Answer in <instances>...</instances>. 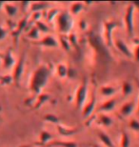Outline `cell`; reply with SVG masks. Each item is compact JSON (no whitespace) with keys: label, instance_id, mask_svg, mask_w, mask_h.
<instances>
[{"label":"cell","instance_id":"cell-1","mask_svg":"<svg viewBox=\"0 0 139 147\" xmlns=\"http://www.w3.org/2000/svg\"><path fill=\"white\" fill-rule=\"evenodd\" d=\"M50 78V69L47 65L38 66L34 70L30 81V90L32 92L34 96H39L42 92L43 88L48 83Z\"/></svg>","mask_w":139,"mask_h":147},{"label":"cell","instance_id":"cell-2","mask_svg":"<svg viewBox=\"0 0 139 147\" xmlns=\"http://www.w3.org/2000/svg\"><path fill=\"white\" fill-rule=\"evenodd\" d=\"M56 28L60 34H68L72 31L73 26V19L70 11H63L58 13L55 18Z\"/></svg>","mask_w":139,"mask_h":147},{"label":"cell","instance_id":"cell-3","mask_svg":"<svg viewBox=\"0 0 139 147\" xmlns=\"http://www.w3.org/2000/svg\"><path fill=\"white\" fill-rule=\"evenodd\" d=\"M89 42H90V45L93 47L97 55H99L103 58H108V59L110 58L111 55L107 48V45L100 39V37L98 36H96V34H91L89 36Z\"/></svg>","mask_w":139,"mask_h":147},{"label":"cell","instance_id":"cell-4","mask_svg":"<svg viewBox=\"0 0 139 147\" xmlns=\"http://www.w3.org/2000/svg\"><path fill=\"white\" fill-rule=\"evenodd\" d=\"M124 22H125V27L127 34L129 36H134V7L132 4L128 6L124 16Z\"/></svg>","mask_w":139,"mask_h":147},{"label":"cell","instance_id":"cell-5","mask_svg":"<svg viewBox=\"0 0 139 147\" xmlns=\"http://www.w3.org/2000/svg\"><path fill=\"white\" fill-rule=\"evenodd\" d=\"M87 98H88V86L87 83L85 82V83L80 84V86L76 90L75 98L76 108L82 110V108L86 104V101H87Z\"/></svg>","mask_w":139,"mask_h":147},{"label":"cell","instance_id":"cell-6","mask_svg":"<svg viewBox=\"0 0 139 147\" xmlns=\"http://www.w3.org/2000/svg\"><path fill=\"white\" fill-rule=\"evenodd\" d=\"M120 26V23L116 21H106L104 23V41L105 44L108 46H111L113 44L112 39V32L114 29Z\"/></svg>","mask_w":139,"mask_h":147},{"label":"cell","instance_id":"cell-7","mask_svg":"<svg viewBox=\"0 0 139 147\" xmlns=\"http://www.w3.org/2000/svg\"><path fill=\"white\" fill-rule=\"evenodd\" d=\"M25 69V57L24 55L20 57L17 60V62L15 63V65L13 67V81L15 83H18L21 79V76L24 73Z\"/></svg>","mask_w":139,"mask_h":147},{"label":"cell","instance_id":"cell-8","mask_svg":"<svg viewBox=\"0 0 139 147\" xmlns=\"http://www.w3.org/2000/svg\"><path fill=\"white\" fill-rule=\"evenodd\" d=\"M113 44H114L115 48H116L123 55H125V57H129V58L134 57V53L130 50L129 46L127 45L122 39H120V38H116L115 40H113Z\"/></svg>","mask_w":139,"mask_h":147},{"label":"cell","instance_id":"cell-9","mask_svg":"<svg viewBox=\"0 0 139 147\" xmlns=\"http://www.w3.org/2000/svg\"><path fill=\"white\" fill-rule=\"evenodd\" d=\"M34 44L43 46V47H47V48H56V47H58L59 45L57 39L52 36H50V34L45 36L42 39L37 41V42H34Z\"/></svg>","mask_w":139,"mask_h":147},{"label":"cell","instance_id":"cell-10","mask_svg":"<svg viewBox=\"0 0 139 147\" xmlns=\"http://www.w3.org/2000/svg\"><path fill=\"white\" fill-rule=\"evenodd\" d=\"M96 107V98L95 96H91V98H90V100L88 102H86V104L84 105V107L82 108V115L84 117H89L93 114V112L94 111Z\"/></svg>","mask_w":139,"mask_h":147},{"label":"cell","instance_id":"cell-11","mask_svg":"<svg viewBox=\"0 0 139 147\" xmlns=\"http://www.w3.org/2000/svg\"><path fill=\"white\" fill-rule=\"evenodd\" d=\"M134 108H135L134 100L126 101L125 103H123L121 105V107L119 109V113L121 114V116H123V117H129L134 113Z\"/></svg>","mask_w":139,"mask_h":147},{"label":"cell","instance_id":"cell-12","mask_svg":"<svg viewBox=\"0 0 139 147\" xmlns=\"http://www.w3.org/2000/svg\"><path fill=\"white\" fill-rule=\"evenodd\" d=\"M14 65H15V59L13 55V53L11 50H8L3 57V68L11 69V67H14Z\"/></svg>","mask_w":139,"mask_h":147},{"label":"cell","instance_id":"cell-13","mask_svg":"<svg viewBox=\"0 0 139 147\" xmlns=\"http://www.w3.org/2000/svg\"><path fill=\"white\" fill-rule=\"evenodd\" d=\"M116 103H117V101L115 98H111V99H109V100H106L99 106L98 112H105V113L111 112L115 108Z\"/></svg>","mask_w":139,"mask_h":147},{"label":"cell","instance_id":"cell-14","mask_svg":"<svg viewBox=\"0 0 139 147\" xmlns=\"http://www.w3.org/2000/svg\"><path fill=\"white\" fill-rule=\"evenodd\" d=\"M56 129H57V132L60 136L63 137H69V136H73V135L76 134L79 131V129L77 128H67L65 126L58 124L56 126Z\"/></svg>","mask_w":139,"mask_h":147},{"label":"cell","instance_id":"cell-15","mask_svg":"<svg viewBox=\"0 0 139 147\" xmlns=\"http://www.w3.org/2000/svg\"><path fill=\"white\" fill-rule=\"evenodd\" d=\"M100 94L103 96H107V98H110V96H112L113 95L117 93V88H115L111 85H104L100 88Z\"/></svg>","mask_w":139,"mask_h":147},{"label":"cell","instance_id":"cell-16","mask_svg":"<svg viewBox=\"0 0 139 147\" xmlns=\"http://www.w3.org/2000/svg\"><path fill=\"white\" fill-rule=\"evenodd\" d=\"M121 93H122L123 98H128L134 93V86L131 82L124 81L121 85Z\"/></svg>","mask_w":139,"mask_h":147},{"label":"cell","instance_id":"cell-17","mask_svg":"<svg viewBox=\"0 0 139 147\" xmlns=\"http://www.w3.org/2000/svg\"><path fill=\"white\" fill-rule=\"evenodd\" d=\"M97 135H98L99 140H101V142L106 147H115L113 142L111 140V137L109 136L108 134H106V133H104V132H102V131H99L98 133H97Z\"/></svg>","mask_w":139,"mask_h":147},{"label":"cell","instance_id":"cell-18","mask_svg":"<svg viewBox=\"0 0 139 147\" xmlns=\"http://www.w3.org/2000/svg\"><path fill=\"white\" fill-rule=\"evenodd\" d=\"M97 121H98L99 124L105 126V127H110V126L112 125V122H113L111 117L104 113H101L97 116Z\"/></svg>","mask_w":139,"mask_h":147},{"label":"cell","instance_id":"cell-19","mask_svg":"<svg viewBox=\"0 0 139 147\" xmlns=\"http://www.w3.org/2000/svg\"><path fill=\"white\" fill-rule=\"evenodd\" d=\"M49 4L47 2H34L31 3L30 6V11L31 13H37V11H42L43 10L48 7Z\"/></svg>","mask_w":139,"mask_h":147},{"label":"cell","instance_id":"cell-20","mask_svg":"<svg viewBox=\"0 0 139 147\" xmlns=\"http://www.w3.org/2000/svg\"><path fill=\"white\" fill-rule=\"evenodd\" d=\"M4 10L9 16L13 17L18 13V7L11 3H4Z\"/></svg>","mask_w":139,"mask_h":147},{"label":"cell","instance_id":"cell-21","mask_svg":"<svg viewBox=\"0 0 139 147\" xmlns=\"http://www.w3.org/2000/svg\"><path fill=\"white\" fill-rule=\"evenodd\" d=\"M28 17H24V18H22L20 21L18 22V24H17V28L15 29V31L13 33V36H18L20 34L22 33V31H24V29L26 28V26L28 25Z\"/></svg>","mask_w":139,"mask_h":147},{"label":"cell","instance_id":"cell-22","mask_svg":"<svg viewBox=\"0 0 139 147\" xmlns=\"http://www.w3.org/2000/svg\"><path fill=\"white\" fill-rule=\"evenodd\" d=\"M84 9V3L82 2H75L73 3L70 9V13L72 16H76Z\"/></svg>","mask_w":139,"mask_h":147},{"label":"cell","instance_id":"cell-23","mask_svg":"<svg viewBox=\"0 0 139 147\" xmlns=\"http://www.w3.org/2000/svg\"><path fill=\"white\" fill-rule=\"evenodd\" d=\"M50 99V96L47 95V94H42L41 93L39 96H38V98L36 99V101H35V104H34V109H38V108H40L44 103H46L47 101H48Z\"/></svg>","mask_w":139,"mask_h":147},{"label":"cell","instance_id":"cell-24","mask_svg":"<svg viewBox=\"0 0 139 147\" xmlns=\"http://www.w3.org/2000/svg\"><path fill=\"white\" fill-rule=\"evenodd\" d=\"M52 140V134L48 131H41L39 134V140L41 144H46L48 143L50 140Z\"/></svg>","mask_w":139,"mask_h":147},{"label":"cell","instance_id":"cell-25","mask_svg":"<svg viewBox=\"0 0 139 147\" xmlns=\"http://www.w3.org/2000/svg\"><path fill=\"white\" fill-rule=\"evenodd\" d=\"M26 36H27V37L29 38V39L37 40V39H39V38H40V33H39V31L36 29V27L34 26V27H32L28 31V33H27Z\"/></svg>","mask_w":139,"mask_h":147},{"label":"cell","instance_id":"cell-26","mask_svg":"<svg viewBox=\"0 0 139 147\" xmlns=\"http://www.w3.org/2000/svg\"><path fill=\"white\" fill-rule=\"evenodd\" d=\"M43 119L45 120L47 122H50V123H54V124H56L58 125L59 123H60V119L56 116L54 114H46L45 116H44Z\"/></svg>","mask_w":139,"mask_h":147},{"label":"cell","instance_id":"cell-27","mask_svg":"<svg viewBox=\"0 0 139 147\" xmlns=\"http://www.w3.org/2000/svg\"><path fill=\"white\" fill-rule=\"evenodd\" d=\"M56 74L59 78H66L68 74V67L64 63H59L56 66Z\"/></svg>","mask_w":139,"mask_h":147},{"label":"cell","instance_id":"cell-28","mask_svg":"<svg viewBox=\"0 0 139 147\" xmlns=\"http://www.w3.org/2000/svg\"><path fill=\"white\" fill-rule=\"evenodd\" d=\"M131 140H130L129 135L126 132H122L120 137V147H130Z\"/></svg>","mask_w":139,"mask_h":147},{"label":"cell","instance_id":"cell-29","mask_svg":"<svg viewBox=\"0 0 139 147\" xmlns=\"http://www.w3.org/2000/svg\"><path fill=\"white\" fill-rule=\"evenodd\" d=\"M51 146H61V147H77V143L75 142H61V140H58V142H54L50 143Z\"/></svg>","mask_w":139,"mask_h":147},{"label":"cell","instance_id":"cell-30","mask_svg":"<svg viewBox=\"0 0 139 147\" xmlns=\"http://www.w3.org/2000/svg\"><path fill=\"white\" fill-rule=\"evenodd\" d=\"M34 26L36 27L37 30L39 31V33L41 32V33H43V34H48L50 32V28L47 26V24H45V23L43 21H41V20H38V21L35 22Z\"/></svg>","mask_w":139,"mask_h":147},{"label":"cell","instance_id":"cell-31","mask_svg":"<svg viewBox=\"0 0 139 147\" xmlns=\"http://www.w3.org/2000/svg\"><path fill=\"white\" fill-rule=\"evenodd\" d=\"M58 13H59L58 10H56V9H51V10L48 11V13H47V20H48L49 22H52V20L56 18Z\"/></svg>","mask_w":139,"mask_h":147},{"label":"cell","instance_id":"cell-32","mask_svg":"<svg viewBox=\"0 0 139 147\" xmlns=\"http://www.w3.org/2000/svg\"><path fill=\"white\" fill-rule=\"evenodd\" d=\"M129 127L134 132H139V120L136 119H132L129 122Z\"/></svg>","mask_w":139,"mask_h":147},{"label":"cell","instance_id":"cell-33","mask_svg":"<svg viewBox=\"0 0 139 147\" xmlns=\"http://www.w3.org/2000/svg\"><path fill=\"white\" fill-rule=\"evenodd\" d=\"M60 44H61V47L63 48L65 51H70L71 50V44H70V41L68 38L66 37H61L60 38Z\"/></svg>","mask_w":139,"mask_h":147},{"label":"cell","instance_id":"cell-34","mask_svg":"<svg viewBox=\"0 0 139 147\" xmlns=\"http://www.w3.org/2000/svg\"><path fill=\"white\" fill-rule=\"evenodd\" d=\"M68 39L70 41V44L71 46H75L76 45V43H77V38H76V36L75 34H71L69 37H68Z\"/></svg>","mask_w":139,"mask_h":147},{"label":"cell","instance_id":"cell-35","mask_svg":"<svg viewBox=\"0 0 139 147\" xmlns=\"http://www.w3.org/2000/svg\"><path fill=\"white\" fill-rule=\"evenodd\" d=\"M77 75V73L73 68H68V74H67V76L71 79L75 78V76Z\"/></svg>","mask_w":139,"mask_h":147},{"label":"cell","instance_id":"cell-36","mask_svg":"<svg viewBox=\"0 0 139 147\" xmlns=\"http://www.w3.org/2000/svg\"><path fill=\"white\" fill-rule=\"evenodd\" d=\"M78 26H79V29H80L81 31H85L86 29L88 28V24H87V21L84 19H81L80 21L78 23Z\"/></svg>","mask_w":139,"mask_h":147},{"label":"cell","instance_id":"cell-37","mask_svg":"<svg viewBox=\"0 0 139 147\" xmlns=\"http://www.w3.org/2000/svg\"><path fill=\"white\" fill-rule=\"evenodd\" d=\"M134 57L136 62L139 63V43L135 46L134 48Z\"/></svg>","mask_w":139,"mask_h":147},{"label":"cell","instance_id":"cell-38","mask_svg":"<svg viewBox=\"0 0 139 147\" xmlns=\"http://www.w3.org/2000/svg\"><path fill=\"white\" fill-rule=\"evenodd\" d=\"M41 16H42V13L41 11H37V13H32V18L34 20V22L35 23L36 21L40 19Z\"/></svg>","mask_w":139,"mask_h":147},{"label":"cell","instance_id":"cell-39","mask_svg":"<svg viewBox=\"0 0 139 147\" xmlns=\"http://www.w3.org/2000/svg\"><path fill=\"white\" fill-rule=\"evenodd\" d=\"M7 34H8L7 30H6V29H4L3 27H1V26H0V41L4 39V38H5L6 36H7Z\"/></svg>","mask_w":139,"mask_h":147},{"label":"cell","instance_id":"cell-40","mask_svg":"<svg viewBox=\"0 0 139 147\" xmlns=\"http://www.w3.org/2000/svg\"><path fill=\"white\" fill-rule=\"evenodd\" d=\"M132 6L134 7V10L136 9V10L139 11V1H138V2H132Z\"/></svg>","mask_w":139,"mask_h":147},{"label":"cell","instance_id":"cell-41","mask_svg":"<svg viewBox=\"0 0 139 147\" xmlns=\"http://www.w3.org/2000/svg\"><path fill=\"white\" fill-rule=\"evenodd\" d=\"M138 86H139V82H138ZM137 114L139 115V100H138V107H137Z\"/></svg>","mask_w":139,"mask_h":147},{"label":"cell","instance_id":"cell-42","mask_svg":"<svg viewBox=\"0 0 139 147\" xmlns=\"http://www.w3.org/2000/svg\"><path fill=\"white\" fill-rule=\"evenodd\" d=\"M19 147H32V146H30V145H21V146H19Z\"/></svg>","mask_w":139,"mask_h":147},{"label":"cell","instance_id":"cell-43","mask_svg":"<svg viewBox=\"0 0 139 147\" xmlns=\"http://www.w3.org/2000/svg\"><path fill=\"white\" fill-rule=\"evenodd\" d=\"M0 63H1V58H0Z\"/></svg>","mask_w":139,"mask_h":147}]
</instances>
